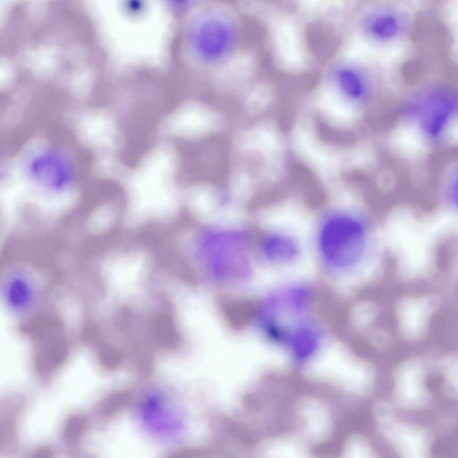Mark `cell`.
<instances>
[{
  "mask_svg": "<svg viewBox=\"0 0 458 458\" xmlns=\"http://www.w3.org/2000/svg\"><path fill=\"white\" fill-rule=\"evenodd\" d=\"M373 229L369 218L349 206L326 210L313 231V247L322 268L335 276L355 271L372 247Z\"/></svg>",
  "mask_w": 458,
  "mask_h": 458,
  "instance_id": "cell-1",
  "label": "cell"
},
{
  "mask_svg": "<svg viewBox=\"0 0 458 458\" xmlns=\"http://www.w3.org/2000/svg\"><path fill=\"white\" fill-rule=\"evenodd\" d=\"M189 250L197 266L216 279L243 277L250 271L253 232L235 219H213L190 234Z\"/></svg>",
  "mask_w": 458,
  "mask_h": 458,
  "instance_id": "cell-2",
  "label": "cell"
},
{
  "mask_svg": "<svg viewBox=\"0 0 458 458\" xmlns=\"http://www.w3.org/2000/svg\"><path fill=\"white\" fill-rule=\"evenodd\" d=\"M22 182L36 196L59 201L72 196L81 181L78 155L57 140H38L28 145L18 159Z\"/></svg>",
  "mask_w": 458,
  "mask_h": 458,
  "instance_id": "cell-3",
  "label": "cell"
},
{
  "mask_svg": "<svg viewBox=\"0 0 458 458\" xmlns=\"http://www.w3.org/2000/svg\"><path fill=\"white\" fill-rule=\"evenodd\" d=\"M182 34V48L194 64L213 69L227 64L237 52L241 27L231 11L208 7L188 16Z\"/></svg>",
  "mask_w": 458,
  "mask_h": 458,
  "instance_id": "cell-4",
  "label": "cell"
},
{
  "mask_svg": "<svg viewBox=\"0 0 458 458\" xmlns=\"http://www.w3.org/2000/svg\"><path fill=\"white\" fill-rule=\"evenodd\" d=\"M315 294L302 283H290L270 293L262 301L258 324L264 335L283 348L293 335L316 320Z\"/></svg>",
  "mask_w": 458,
  "mask_h": 458,
  "instance_id": "cell-5",
  "label": "cell"
},
{
  "mask_svg": "<svg viewBox=\"0 0 458 458\" xmlns=\"http://www.w3.org/2000/svg\"><path fill=\"white\" fill-rule=\"evenodd\" d=\"M456 93L443 85L425 86L412 93L403 106V116L419 138L429 145L447 140L457 119Z\"/></svg>",
  "mask_w": 458,
  "mask_h": 458,
  "instance_id": "cell-6",
  "label": "cell"
},
{
  "mask_svg": "<svg viewBox=\"0 0 458 458\" xmlns=\"http://www.w3.org/2000/svg\"><path fill=\"white\" fill-rule=\"evenodd\" d=\"M44 296L43 279L31 265L14 262L0 271V307L13 320H30L40 310Z\"/></svg>",
  "mask_w": 458,
  "mask_h": 458,
  "instance_id": "cell-7",
  "label": "cell"
},
{
  "mask_svg": "<svg viewBox=\"0 0 458 458\" xmlns=\"http://www.w3.org/2000/svg\"><path fill=\"white\" fill-rule=\"evenodd\" d=\"M254 259L282 267L293 264L301 256V244L296 233L281 226H267L252 236Z\"/></svg>",
  "mask_w": 458,
  "mask_h": 458,
  "instance_id": "cell-8",
  "label": "cell"
},
{
  "mask_svg": "<svg viewBox=\"0 0 458 458\" xmlns=\"http://www.w3.org/2000/svg\"><path fill=\"white\" fill-rule=\"evenodd\" d=\"M330 81L336 94L350 107L360 109L370 103L373 95L371 79L356 64H335L331 69Z\"/></svg>",
  "mask_w": 458,
  "mask_h": 458,
  "instance_id": "cell-9",
  "label": "cell"
},
{
  "mask_svg": "<svg viewBox=\"0 0 458 458\" xmlns=\"http://www.w3.org/2000/svg\"><path fill=\"white\" fill-rule=\"evenodd\" d=\"M407 22V16L401 9L383 5L369 11L364 16L362 29L371 39L387 43L403 34Z\"/></svg>",
  "mask_w": 458,
  "mask_h": 458,
  "instance_id": "cell-10",
  "label": "cell"
},
{
  "mask_svg": "<svg viewBox=\"0 0 458 458\" xmlns=\"http://www.w3.org/2000/svg\"><path fill=\"white\" fill-rule=\"evenodd\" d=\"M163 6L173 15L187 17L196 8L197 0H160Z\"/></svg>",
  "mask_w": 458,
  "mask_h": 458,
  "instance_id": "cell-11",
  "label": "cell"
},
{
  "mask_svg": "<svg viewBox=\"0 0 458 458\" xmlns=\"http://www.w3.org/2000/svg\"><path fill=\"white\" fill-rule=\"evenodd\" d=\"M122 7L127 16L139 18L147 12L148 2V0H122Z\"/></svg>",
  "mask_w": 458,
  "mask_h": 458,
  "instance_id": "cell-12",
  "label": "cell"
},
{
  "mask_svg": "<svg viewBox=\"0 0 458 458\" xmlns=\"http://www.w3.org/2000/svg\"><path fill=\"white\" fill-rule=\"evenodd\" d=\"M457 178L456 173L449 172L448 176L445 180L444 199L450 207L456 208L457 202Z\"/></svg>",
  "mask_w": 458,
  "mask_h": 458,
  "instance_id": "cell-13",
  "label": "cell"
}]
</instances>
